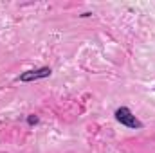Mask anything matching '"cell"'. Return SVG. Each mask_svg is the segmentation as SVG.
Wrapping results in <instances>:
<instances>
[{
  "instance_id": "1",
  "label": "cell",
  "mask_w": 155,
  "mask_h": 153,
  "mask_svg": "<svg viewBox=\"0 0 155 153\" xmlns=\"http://www.w3.org/2000/svg\"><path fill=\"white\" fill-rule=\"evenodd\" d=\"M114 115H116L117 122H121L123 126H126V128H130V130H141V128L144 126L135 115L132 114V110H130L128 106H121V108H117Z\"/></svg>"
},
{
  "instance_id": "2",
  "label": "cell",
  "mask_w": 155,
  "mask_h": 153,
  "mask_svg": "<svg viewBox=\"0 0 155 153\" xmlns=\"http://www.w3.org/2000/svg\"><path fill=\"white\" fill-rule=\"evenodd\" d=\"M52 74V70L49 67H41V69H36V70H27L24 72L22 76L18 77V81L22 83H31V81H36V79H43V77H49Z\"/></svg>"
},
{
  "instance_id": "3",
  "label": "cell",
  "mask_w": 155,
  "mask_h": 153,
  "mask_svg": "<svg viewBox=\"0 0 155 153\" xmlns=\"http://www.w3.org/2000/svg\"><path fill=\"white\" fill-rule=\"evenodd\" d=\"M35 122H38V117H33V115H31V117H29V124H35Z\"/></svg>"
}]
</instances>
